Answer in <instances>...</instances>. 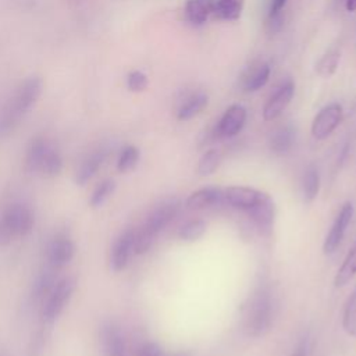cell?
Instances as JSON below:
<instances>
[{
    "mask_svg": "<svg viewBox=\"0 0 356 356\" xmlns=\"http://www.w3.org/2000/svg\"><path fill=\"white\" fill-rule=\"evenodd\" d=\"M43 82L39 76H29L15 89L0 113V135H8L38 102Z\"/></svg>",
    "mask_w": 356,
    "mask_h": 356,
    "instance_id": "obj_1",
    "label": "cell"
},
{
    "mask_svg": "<svg viewBox=\"0 0 356 356\" xmlns=\"http://www.w3.org/2000/svg\"><path fill=\"white\" fill-rule=\"evenodd\" d=\"M179 210V202L177 199H171L159 204L142 224L138 232H135L134 252L138 254L146 253L157 235L175 218Z\"/></svg>",
    "mask_w": 356,
    "mask_h": 356,
    "instance_id": "obj_2",
    "label": "cell"
},
{
    "mask_svg": "<svg viewBox=\"0 0 356 356\" xmlns=\"http://www.w3.org/2000/svg\"><path fill=\"white\" fill-rule=\"evenodd\" d=\"M273 320V300L270 289L260 285L246 306L243 327L248 335L260 337L270 328Z\"/></svg>",
    "mask_w": 356,
    "mask_h": 356,
    "instance_id": "obj_3",
    "label": "cell"
},
{
    "mask_svg": "<svg viewBox=\"0 0 356 356\" xmlns=\"http://www.w3.org/2000/svg\"><path fill=\"white\" fill-rule=\"evenodd\" d=\"M35 224L32 210L25 204H13L0 217V246L11 243L17 236L28 235Z\"/></svg>",
    "mask_w": 356,
    "mask_h": 356,
    "instance_id": "obj_4",
    "label": "cell"
},
{
    "mask_svg": "<svg viewBox=\"0 0 356 356\" xmlns=\"http://www.w3.org/2000/svg\"><path fill=\"white\" fill-rule=\"evenodd\" d=\"M74 288L75 285L71 278H61L54 284L42 307V317L44 321L51 323L63 313L74 293Z\"/></svg>",
    "mask_w": 356,
    "mask_h": 356,
    "instance_id": "obj_5",
    "label": "cell"
},
{
    "mask_svg": "<svg viewBox=\"0 0 356 356\" xmlns=\"http://www.w3.org/2000/svg\"><path fill=\"white\" fill-rule=\"evenodd\" d=\"M343 117V110L339 103H331L323 107L312 122V135L317 140L328 138L335 128L341 124Z\"/></svg>",
    "mask_w": 356,
    "mask_h": 356,
    "instance_id": "obj_6",
    "label": "cell"
},
{
    "mask_svg": "<svg viewBox=\"0 0 356 356\" xmlns=\"http://www.w3.org/2000/svg\"><path fill=\"white\" fill-rule=\"evenodd\" d=\"M246 108L242 104L229 106L214 129V136L218 139H228L236 136L246 122Z\"/></svg>",
    "mask_w": 356,
    "mask_h": 356,
    "instance_id": "obj_7",
    "label": "cell"
},
{
    "mask_svg": "<svg viewBox=\"0 0 356 356\" xmlns=\"http://www.w3.org/2000/svg\"><path fill=\"white\" fill-rule=\"evenodd\" d=\"M293 93L295 85L292 81H286L280 88H277V90L270 96V99L266 102L263 107V120L268 122L280 117L284 113V110L289 106Z\"/></svg>",
    "mask_w": 356,
    "mask_h": 356,
    "instance_id": "obj_8",
    "label": "cell"
},
{
    "mask_svg": "<svg viewBox=\"0 0 356 356\" xmlns=\"http://www.w3.org/2000/svg\"><path fill=\"white\" fill-rule=\"evenodd\" d=\"M352 216H353V206H352V203L348 202L341 207L328 235L325 236V241L323 245L324 253H332L339 246V243L342 242L343 235L346 232V228L352 220Z\"/></svg>",
    "mask_w": 356,
    "mask_h": 356,
    "instance_id": "obj_9",
    "label": "cell"
},
{
    "mask_svg": "<svg viewBox=\"0 0 356 356\" xmlns=\"http://www.w3.org/2000/svg\"><path fill=\"white\" fill-rule=\"evenodd\" d=\"M266 193L249 186H228L224 191V200L235 209L249 211Z\"/></svg>",
    "mask_w": 356,
    "mask_h": 356,
    "instance_id": "obj_10",
    "label": "cell"
},
{
    "mask_svg": "<svg viewBox=\"0 0 356 356\" xmlns=\"http://www.w3.org/2000/svg\"><path fill=\"white\" fill-rule=\"evenodd\" d=\"M134 242H135V232L132 229H127L115 239L114 246L111 249L110 256V266L114 271H122L131 259L134 252Z\"/></svg>",
    "mask_w": 356,
    "mask_h": 356,
    "instance_id": "obj_11",
    "label": "cell"
},
{
    "mask_svg": "<svg viewBox=\"0 0 356 356\" xmlns=\"http://www.w3.org/2000/svg\"><path fill=\"white\" fill-rule=\"evenodd\" d=\"M75 254V245L72 239L64 234L56 235L47 248L49 264L60 268L68 264Z\"/></svg>",
    "mask_w": 356,
    "mask_h": 356,
    "instance_id": "obj_12",
    "label": "cell"
},
{
    "mask_svg": "<svg viewBox=\"0 0 356 356\" xmlns=\"http://www.w3.org/2000/svg\"><path fill=\"white\" fill-rule=\"evenodd\" d=\"M100 338L106 356H128L124 335L114 321H107L102 325Z\"/></svg>",
    "mask_w": 356,
    "mask_h": 356,
    "instance_id": "obj_13",
    "label": "cell"
},
{
    "mask_svg": "<svg viewBox=\"0 0 356 356\" xmlns=\"http://www.w3.org/2000/svg\"><path fill=\"white\" fill-rule=\"evenodd\" d=\"M246 213L250 216V218L253 220V222L256 224V227L263 235L267 236L271 234L273 225H274L275 207H274L273 199L267 193L261 197V200L256 206H253Z\"/></svg>",
    "mask_w": 356,
    "mask_h": 356,
    "instance_id": "obj_14",
    "label": "cell"
},
{
    "mask_svg": "<svg viewBox=\"0 0 356 356\" xmlns=\"http://www.w3.org/2000/svg\"><path fill=\"white\" fill-rule=\"evenodd\" d=\"M221 200H224V191H221L220 188L207 186V188H202L192 192L188 196L185 204L191 210H199V209L218 204Z\"/></svg>",
    "mask_w": 356,
    "mask_h": 356,
    "instance_id": "obj_15",
    "label": "cell"
},
{
    "mask_svg": "<svg viewBox=\"0 0 356 356\" xmlns=\"http://www.w3.org/2000/svg\"><path fill=\"white\" fill-rule=\"evenodd\" d=\"M216 0H186L184 6L185 18L192 25H203L214 13Z\"/></svg>",
    "mask_w": 356,
    "mask_h": 356,
    "instance_id": "obj_16",
    "label": "cell"
},
{
    "mask_svg": "<svg viewBox=\"0 0 356 356\" xmlns=\"http://www.w3.org/2000/svg\"><path fill=\"white\" fill-rule=\"evenodd\" d=\"M107 152L106 149H97L95 152H92L79 165L78 171H76V177H75V182L78 185H85L86 182H89L99 171V168L103 165L104 160H106Z\"/></svg>",
    "mask_w": 356,
    "mask_h": 356,
    "instance_id": "obj_17",
    "label": "cell"
},
{
    "mask_svg": "<svg viewBox=\"0 0 356 356\" xmlns=\"http://www.w3.org/2000/svg\"><path fill=\"white\" fill-rule=\"evenodd\" d=\"M270 72L271 70L267 63H259L257 65L250 67L242 76V89L245 92H257L268 82Z\"/></svg>",
    "mask_w": 356,
    "mask_h": 356,
    "instance_id": "obj_18",
    "label": "cell"
},
{
    "mask_svg": "<svg viewBox=\"0 0 356 356\" xmlns=\"http://www.w3.org/2000/svg\"><path fill=\"white\" fill-rule=\"evenodd\" d=\"M49 147H50L49 143L42 136H38V138L31 140V143L26 149V154H25V168H26V171L36 172V171L40 170L42 161H43Z\"/></svg>",
    "mask_w": 356,
    "mask_h": 356,
    "instance_id": "obj_19",
    "label": "cell"
},
{
    "mask_svg": "<svg viewBox=\"0 0 356 356\" xmlns=\"http://www.w3.org/2000/svg\"><path fill=\"white\" fill-rule=\"evenodd\" d=\"M56 270L57 267L47 264L35 278L33 285H32V298L36 300L43 299L44 296H47V293L51 291V288L54 286V284L58 281L56 277Z\"/></svg>",
    "mask_w": 356,
    "mask_h": 356,
    "instance_id": "obj_20",
    "label": "cell"
},
{
    "mask_svg": "<svg viewBox=\"0 0 356 356\" xmlns=\"http://www.w3.org/2000/svg\"><path fill=\"white\" fill-rule=\"evenodd\" d=\"M209 104V97L204 93H196L188 97L178 108L177 118L179 121H188L200 114Z\"/></svg>",
    "mask_w": 356,
    "mask_h": 356,
    "instance_id": "obj_21",
    "label": "cell"
},
{
    "mask_svg": "<svg viewBox=\"0 0 356 356\" xmlns=\"http://www.w3.org/2000/svg\"><path fill=\"white\" fill-rule=\"evenodd\" d=\"M245 0H216L213 15L222 21H236L241 18Z\"/></svg>",
    "mask_w": 356,
    "mask_h": 356,
    "instance_id": "obj_22",
    "label": "cell"
},
{
    "mask_svg": "<svg viewBox=\"0 0 356 356\" xmlns=\"http://www.w3.org/2000/svg\"><path fill=\"white\" fill-rule=\"evenodd\" d=\"M355 275H356V242L353 243V246L348 252L343 263L338 268V271L335 274V278H334V285L337 288L343 286L350 280H353Z\"/></svg>",
    "mask_w": 356,
    "mask_h": 356,
    "instance_id": "obj_23",
    "label": "cell"
},
{
    "mask_svg": "<svg viewBox=\"0 0 356 356\" xmlns=\"http://www.w3.org/2000/svg\"><path fill=\"white\" fill-rule=\"evenodd\" d=\"M293 143V131L289 127L277 129L270 138V149L277 154H285L289 152Z\"/></svg>",
    "mask_w": 356,
    "mask_h": 356,
    "instance_id": "obj_24",
    "label": "cell"
},
{
    "mask_svg": "<svg viewBox=\"0 0 356 356\" xmlns=\"http://www.w3.org/2000/svg\"><path fill=\"white\" fill-rule=\"evenodd\" d=\"M341 60V53L338 49H331L328 50L316 64V71L320 76L323 78H330L331 75H334V72L338 68Z\"/></svg>",
    "mask_w": 356,
    "mask_h": 356,
    "instance_id": "obj_25",
    "label": "cell"
},
{
    "mask_svg": "<svg viewBox=\"0 0 356 356\" xmlns=\"http://www.w3.org/2000/svg\"><path fill=\"white\" fill-rule=\"evenodd\" d=\"M63 170V157L61 154L53 149V147H49V150L46 152V156L42 161V165H40V172H43L44 175L47 177H56Z\"/></svg>",
    "mask_w": 356,
    "mask_h": 356,
    "instance_id": "obj_26",
    "label": "cell"
},
{
    "mask_svg": "<svg viewBox=\"0 0 356 356\" xmlns=\"http://www.w3.org/2000/svg\"><path fill=\"white\" fill-rule=\"evenodd\" d=\"M303 196L306 202H312L316 199L320 189V175L318 171L310 165L303 177Z\"/></svg>",
    "mask_w": 356,
    "mask_h": 356,
    "instance_id": "obj_27",
    "label": "cell"
},
{
    "mask_svg": "<svg viewBox=\"0 0 356 356\" xmlns=\"http://www.w3.org/2000/svg\"><path fill=\"white\" fill-rule=\"evenodd\" d=\"M342 327L345 332L349 337L356 338V289L348 299L345 309H343V316H342Z\"/></svg>",
    "mask_w": 356,
    "mask_h": 356,
    "instance_id": "obj_28",
    "label": "cell"
},
{
    "mask_svg": "<svg viewBox=\"0 0 356 356\" xmlns=\"http://www.w3.org/2000/svg\"><path fill=\"white\" fill-rule=\"evenodd\" d=\"M138 160H139L138 147L132 146V145H128L121 150V153L117 159V170L120 172L131 171L138 164Z\"/></svg>",
    "mask_w": 356,
    "mask_h": 356,
    "instance_id": "obj_29",
    "label": "cell"
},
{
    "mask_svg": "<svg viewBox=\"0 0 356 356\" xmlns=\"http://www.w3.org/2000/svg\"><path fill=\"white\" fill-rule=\"evenodd\" d=\"M204 231H206V222L203 220H200V218H196V220H191L186 224H184L179 228L178 236L182 241L192 242V241L199 239L204 234Z\"/></svg>",
    "mask_w": 356,
    "mask_h": 356,
    "instance_id": "obj_30",
    "label": "cell"
},
{
    "mask_svg": "<svg viewBox=\"0 0 356 356\" xmlns=\"http://www.w3.org/2000/svg\"><path fill=\"white\" fill-rule=\"evenodd\" d=\"M115 189V182L113 179H104L102 181L96 188L95 191L92 192L90 195V199H89V204L92 207H99L102 206L108 197L110 195H113Z\"/></svg>",
    "mask_w": 356,
    "mask_h": 356,
    "instance_id": "obj_31",
    "label": "cell"
},
{
    "mask_svg": "<svg viewBox=\"0 0 356 356\" xmlns=\"http://www.w3.org/2000/svg\"><path fill=\"white\" fill-rule=\"evenodd\" d=\"M218 164H220V153L214 149H210L200 157L197 164V172L203 177L211 175L217 170Z\"/></svg>",
    "mask_w": 356,
    "mask_h": 356,
    "instance_id": "obj_32",
    "label": "cell"
},
{
    "mask_svg": "<svg viewBox=\"0 0 356 356\" xmlns=\"http://www.w3.org/2000/svg\"><path fill=\"white\" fill-rule=\"evenodd\" d=\"M149 85L147 76L142 71H131L127 76V86L131 92H143Z\"/></svg>",
    "mask_w": 356,
    "mask_h": 356,
    "instance_id": "obj_33",
    "label": "cell"
},
{
    "mask_svg": "<svg viewBox=\"0 0 356 356\" xmlns=\"http://www.w3.org/2000/svg\"><path fill=\"white\" fill-rule=\"evenodd\" d=\"M138 356H163V350L160 349L159 345L153 342H147L140 346Z\"/></svg>",
    "mask_w": 356,
    "mask_h": 356,
    "instance_id": "obj_34",
    "label": "cell"
},
{
    "mask_svg": "<svg viewBox=\"0 0 356 356\" xmlns=\"http://www.w3.org/2000/svg\"><path fill=\"white\" fill-rule=\"evenodd\" d=\"M282 13L277 14V15H273V17H268V21H267V28H268V32L271 33H275L281 29L282 26Z\"/></svg>",
    "mask_w": 356,
    "mask_h": 356,
    "instance_id": "obj_35",
    "label": "cell"
},
{
    "mask_svg": "<svg viewBox=\"0 0 356 356\" xmlns=\"http://www.w3.org/2000/svg\"><path fill=\"white\" fill-rule=\"evenodd\" d=\"M288 0H270V6H268V17L277 15L280 13H282L284 7L286 6Z\"/></svg>",
    "mask_w": 356,
    "mask_h": 356,
    "instance_id": "obj_36",
    "label": "cell"
},
{
    "mask_svg": "<svg viewBox=\"0 0 356 356\" xmlns=\"http://www.w3.org/2000/svg\"><path fill=\"white\" fill-rule=\"evenodd\" d=\"M309 355V345H307V338H303L299 343H298V346H296V349L293 350V353L291 355V356H307Z\"/></svg>",
    "mask_w": 356,
    "mask_h": 356,
    "instance_id": "obj_37",
    "label": "cell"
},
{
    "mask_svg": "<svg viewBox=\"0 0 356 356\" xmlns=\"http://www.w3.org/2000/svg\"><path fill=\"white\" fill-rule=\"evenodd\" d=\"M345 8L349 13L356 11V0H345Z\"/></svg>",
    "mask_w": 356,
    "mask_h": 356,
    "instance_id": "obj_38",
    "label": "cell"
},
{
    "mask_svg": "<svg viewBox=\"0 0 356 356\" xmlns=\"http://www.w3.org/2000/svg\"><path fill=\"white\" fill-rule=\"evenodd\" d=\"M0 356H4V355H3V353H0Z\"/></svg>",
    "mask_w": 356,
    "mask_h": 356,
    "instance_id": "obj_39",
    "label": "cell"
}]
</instances>
